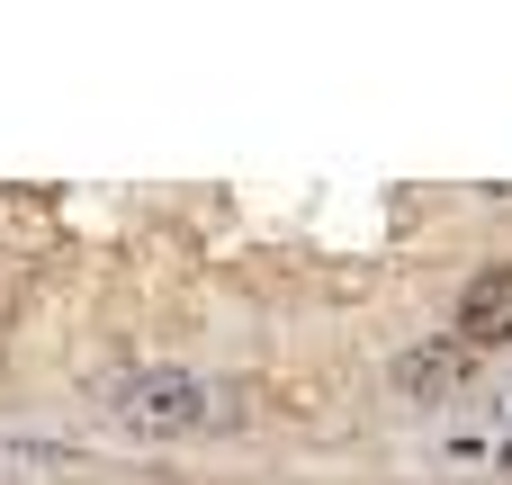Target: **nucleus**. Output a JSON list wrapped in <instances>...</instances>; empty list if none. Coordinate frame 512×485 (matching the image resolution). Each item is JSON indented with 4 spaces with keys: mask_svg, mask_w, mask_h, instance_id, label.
<instances>
[{
    "mask_svg": "<svg viewBox=\"0 0 512 485\" xmlns=\"http://www.w3.org/2000/svg\"><path fill=\"white\" fill-rule=\"evenodd\" d=\"M99 414L126 441H189V432L216 423V387L189 378V369H126V378L99 387Z\"/></svg>",
    "mask_w": 512,
    "mask_h": 485,
    "instance_id": "nucleus-1",
    "label": "nucleus"
},
{
    "mask_svg": "<svg viewBox=\"0 0 512 485\" xmlns=\"http://www.w3.org/2000/svg\"><path fill=\"white\" fill-rule=\"evenodd\" d=\"M468 369H477V351H468L459 333H432V342H405V351H396L387 387H396V405H450V396L468 387Z\"/></svg>",
    "mask_w": 512,
    "mask_h": 485,
    "instance_id": "nucleus-2",
    "label": "nucleus"
},
{
    "mask_svg": "<svg viewBox=\"0 0 512 485\" xmlns=\"http://www.w3.org/2000/svg\"><path fill=\"white\" fill-rule=\"evenodd\" d=\"M459 342L468 351H504L512 342V261H486L459 288Z\"/></svg>",
    "mask_w": 512,
    "mask_h": 485,
    "instance_id": "nucleus-3",
    "label": "nucleus"
}]
</instances>
